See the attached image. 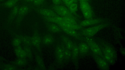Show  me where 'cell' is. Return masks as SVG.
<instances>
[{"mask_svg":"<svg viewBox=\"0 0 125 70\" xmlns=\"http://www.w3.org/2000/svg\"><path fill=\"white\" fill-rule=\"evenodd\" d=\"M91 38L98 44L102 54H105L109 55L117 61L118 56L117 52L112 45L100 37H93Z\"/></svg>","mask_w":125,"mask_h":70,"instance_id":"1","label":"cell"},{"mask_svg":"<svg viewBox=\"0 0 125 70\" xmlns=\"http://www.w3.org/2000/svg\"><path fill=\"white\" fill-rule=\"evenodd\" d=\"M110 24V21H108L92 27L84 28L78 31L83 37L91 38L100 30L109 26Z\"/></svg>","mask_w":125,"mask_h":70,"instance_id":"2","label":"cell"},{"mask_svg":"<svg viewBox=\"0 0 125 70\" xmlns=\"http://www.w3.org/2000/svg\"><path fill=\"white\" fill-rule=\"evenodd\" d=\"M77 41L79 59L91 56L92 51L85 40Z\"/></svg>","mask_w":125,"mask_h":70,"instance_id":"3","label":"cell"},{"mask_svg":"<svg viewBox=\"0 0 125 70\" xmlns=\"http://www.w3.org/2000/svg\"><path fill=\"white\" fill-rule=\"evenodd\" d=\"M108 21L107 19L102 18H93L84 20L79 22V24L81 26L85 27L98 25Z\"/></svg>","mask_w":125,"mask_h":70,"instance_id":"4","label":"cell"},{"mask_svg":"<svg viewBox=\"0 0 125 70\" xmlns=\"http://www.w3.org/2000/svg\"><path fill=\"white\" fill-rule=\"evenodd\" d=\"M84 38L92 52L103 58L102 52L98 44L91 38L84 37Z\"/></svg>","mask_w":125,"mask_h":70,"instance_id":"5","label":"cell"},{"mask_svg":"<svg viewBox=\"0 0 125 70\" xmlns=\"http://www.w3.org/2000/svg\"><path fill=\"white\" fill-rule=\"evenodd\" d=\"M53 10L59 16L61 17H75L67 8L60 5H54L52 7Z\"/></svg>","mask_w":125,"mask_h":70,"instance_id":"6","label":"cell"},{"mask_svg":"<svg viewBox=\"0 0 125 70\" xmlns=\"http://www.w3.org/2000/svg\"><path fill=\"white\" fill-rule=\"evenodd\" d=\"M91 56L100 69L103 70H108L110 69V64L103 58L94 54L92 52Z\"/></svg>","mask_w":125,"mask_h":70,"instance_id":"7","label":"cell"},{"mask_svg":"<svg viewBox=\"0 0 125 70\" xmlns=\"http://www.w3.org/2000/svg\"><path fill=\"white\" fill-rule=\"evenodd\" d=\"M32 44L36 48L38 52L42 54V50L41 48V38L37 28L35 27L34 31L33 36L30 37Z\"/></svg>","mask_w":125,"mask_h":70,"instance_id":"8","label":"cell"},{"mask_svg":"<svg viewBox=\"0 0 125 70\" xmlns=\"http://www.w3.org/2000/svg\"><path fill=\"white\" fill-rule=\"evenodd\" d=\"M73 45L71 51V60L75 66L78 68L79 67V53L77 41L74 39Z\"/></svg>","mask_w":125,"mask_h":70,"instance_id":"9","label":"cell"},{"mask_svg":"<svg viewBox=\"0 0 125 70\" xmlns=\"http://www.w3.org/2000/svg\"><path fill=\"white\" fill-rule=\"evenodd\" d=\"M59 26L62 31L73 37L76 40L79 41L84 40V37L81 35L78 31L61 26Z\"/></svg>","mask_w":125,"mask_h":70,"instance_id":"10","label":"cell"},{"mask_svg":"<svg viewBox=\"0 0 125 70\" xmlns=\"http://www.w3.org/2000/svg\"><path fill=\"white\" fill-rule=\"evenodd\" d=\"M55 52L57 62L59 66H62L64 61V55L61 44H58L56 47Z\"/></svg>","mask_w":125,"mask_h":70,"instance_id":"11","label":"cell"},{"mask_svg":"<svg viewBox=\"0 0 125 70\" xmlns=\"http://www.w3.org/2000/svg\"><path fill=\"white\" fill-rule=\"evenodd\" d=\"M28 7L26 6H23L19 8L15 21V23L16 26H18L19 25L23 17L28 12Z\"/></svg>","mask_w":125,"mask_h":70,"instance_id":"12","label":"cell"},{"mask_svg":"<svg viewBox=\"0 0 125 70\" xmlns=\"http://www.w3.org/2000/svg\"><path fill=\"white\" fill-rule=\"evenodd\" d=\"M58 26L79 31L85 28L81 26L78 23H72L65 22H59L57 24Z\"/></svg>","mask_w":125,"mask_h":70,"instance_id":"13","label":"cell"},{"mask_svg":"<svg viewBox=\"0 0 125 70\" xmlns=\"http://www.w3.org/2000/svg\"><path fill=\"white\" fill-rule=\"evenodd\" d=\"M13 36L18 37L19 38L21 41L22 43L23 44L31 47L32 44L31 42L30 37L27 35L18 34H14L13 35Z\"/></svg>","mask_w":125,"mask_h":70,"instance_id":"14","label":"cell"},{"mask_svg":"<svg viewBox=\"0 0 125 70\" xmlns=\"http://www.w3.org/2000/svg\"><path fill=\"white\" fill-rule=\"evenodd\" d=\"M35 57L36 62L40 70H45L46 68L42 55L38 52H35Z\"/></svg>","mask_w":125,"mask_h":70,"instance_id":"15","label":"cell"},{"mask_svg":"<svg viewBox=\"0 0 125 70\" xmlns=\"http://www.w3.org/2000/svg\"><path fill=\"white\" fill-rule=\"evenodd\" d=\"M38 12L43 16L53 17L59 16L53 10L47 9H41L38 10Z\"/></svg>","mask_w":125,"mask_h":70,"instance_id":"16","label":"cell"},{"mask_svg":"<svg viewBox=\"0 0 125 70\" xmlns=\"http://www.w3.org/2000/svg\"><path fill=\"white\" fill-rule=\"evenodd\" d=\"M19 7L18 5H15L11 11L7 19V22L8 23L11 22L16 17L17 15Z\"/></svg>","mask_w":125,"mask_h":70,"instance_id":"17","label":"cell"},{"mask_svg":"<svg viewBox=\"0 0 125 70\" xmlns=\"http://www.w3.org/2000/svg\"><path fill=\"white\" fill-rule=\"evenodd\" d=\"M64 55V61L68 62L71 59V51L67 49L63 44H61Z\"/></svg>","mask_w":125,"mask_h":70,"instance_id":"18","label":"cell"},{"mask_svg":"<svg viewBox=\"0 0 125 70\" xmlns=\"http://www.w3.org/2000/svg\"><path fill=\"white\" fill-rule=\"evenodd\" d=\"M14 51L18 58H26L27 57L25 51L21 46L14 48Z\"/></svg>","mask_w":125,"mask_h":70,"instance_id":"19","label":"cell"},{"mask_svg":"<svg viewBox=\"0 0 125 70\" xmlns=\"http://www.w3.org/2000/svg\"><path fill=\"white\" fill-rule=\"evenodd\" d=\"M10 63L18 67L24 66L28 63V61L26 58H17Z\"/></svg>","mask_w":125,"mask_h":70,"instance_id":"20","label":"cell"},{"mask_svg":"<svg viewBox=\"0 0 125 70\" xmlns=\"http://www.w3.org/2000/svg\"><path fill=\"white\" fill-rule=\"evenodd\" d=\"M19 67H18L10 63H0V69L3 70H14L20 69Z\"/></svg>","mask_w":125,"mask_h":70,"instance_id":"21","label":"cell"},{"mask_svg":"<svg viewBox=\"0 0 125 70\" xmlns=\"http://www.w3.org/2000/svg\"><path fill=\"white\" fill-rule=\"evenodd\" d=\"M54 41V38L52 35L48 34L43 37L42 39V42L45 45H49L53 43Z\"/></svg>","mask_w":125,"mask_h":70,"instance_id":"22","label":"cell"},{"mask_svg":"<svg viewBox=\"0 0 125 70\" xmlns=\"http://www.w3.org/2000/svg\"><path fill=\"white\" fill-rule=\"evenodd\" d=\"M47 27L49 30L51 32L54 33L61 32L62 30L59 26L55 24H47Z\"/></svg>","mask_w":125,"mask_h":70,"instance_id":"23","label":"cell"},{"mask_svg":"<svg viewBox=\"0 0 125 70\" xmlns=\"http://www.w3.org/2000/svg\"><path fill=\"white\" fill-rule=\"evenodd\" d=\"M80 9L81 12L92 9L90 4L87 1H79Z\"/></svg>","mask_w":125,"mask_h":70,"instance_id":"24","label":"cell"},{"mask_svg":"<svg viewBox=\"0 0 125 70\" xmlns=\"http://www.w3.org/2000/svg\"><path fill=\"white\" fill-rule=\"evenodd\" d=\"M22 48L26 53L27 57L30 61H32L33 56L31 47L24 44Z\"/></svg>","mask_w":125,"mask_h":70,"instance_id":"25","label":"cell"},{"mask_svg":"<svg viewBox=\"0 0 125 70\" xmlns=\"http://www.w3.org/2000/svg\"><path fill=\"white\" fill-rule=\"evenodd\" d=\"M70 11L74 16L77 17L76 12L78 10L77 3H74L70 5L68 8Z\"/></svg>","mask_w":125,"mask_h":70,"instance_id":"26","label":"cell"},{"mask_svg":"<svg viewBox=\"0 0 125 70\" xmlns=\"http://www.w3.org/2000/svg\"><path fill=\"white\" fill-rule=\"evenodd\" d=\"M82 12L85 19L94 18V14L92 9L83 11Z\"/></svg>","mask_w":125,"mask_h":70,"instance_id":"27","label":"cell"},{"mask_svg":"<svg viewBox=\"0 0 125 70\" xmlns=\"http://www.w3.org/2000/svg\"><path fill=\"white\" fill-rule=\"evenodd\" d=\"M20 0H9L5 2L3 5L8 8H10L15 6L16 3Z\"/></svg>","mask_w":125,"mask_h":70,"instance_id":"28","label":"cell"},{"mask_svg":"<svg viewBox=\"0 0 125 70\" xmlns=\"http://www.w3.org/2000/svg\"><path fill=\"white\" fill-rule=\"evenodd\" d=\"M13 37L11 42L12 45L15 48L21 46L22 42L20 39L18 37Z\"/></svg>","mask_w":125,"mask_h":70,"instance_id":"29","label":"cell"},{"mask_svg":"<svg viewBox=\"0 0 125 70\" xmlns=\"http://www.w3.org/2000/svg\"><path fill=\"white\" fill-rule=\"evenodd\" d=\"M114 29V31L116 34L117 39L119 41H120L123 39L122 35L121 33V31L119 29L115 27Z\"/></svg>","mask_w":125,"mask_h":70,"instance_id":"30","label":"cell"},{"mask_svg":"<svg viewBox=\"0 0 125 70\" xmlns=\"http://www.w3.org/2000/svg\"><path fill=\"white\" fill-rule=\"evenodd\" d=\"M65 44L66 47L71 51L73 46V41L70 39Z\"/></svg>","mask_w":125,"mask_h":70,"instance_id":"31","label":"cell"},{"mask_svg":"<svg viewBox=\"0 0 125 70\" xmlns=\"http://www.w3.org/2000/svg\"><path fill=\"white\" fill-rule=\"evenodd\" d=\"M78 0H66L63 2L65 5L68 8L72 4L74 3H77Z\"/></svg>","mask_w":125,"mask_h":70,"instance_id":"32","label":"cell"},{"mask_svg":"<svg viewBox=\"0 0 125 70\" xmlns=\"http://www.w3.org/2000/svg\"><path fill=\"white\" fill-rule=\"evenodd\" d=\"M61 38L64 44L71 39L68 37L64 35H61Z\"/></svg>","mask_w":125,"mask_h":70,"instance_id":"33","label":"cell"},{"mask_svg":"<svg viewBox=\"0 0 125 70\" xmlns=\"http://www.w3.org/2000/svg\"><path fill=\"white\" fill-rule=\"evenodd\" d=\"M45 0H34L33 1L34 4L35 6H39L42 4Z\"/></svg>","mask_w":125,"mask_h":70,"instance_id":"34","label":"cell"},{"mask_svg":"<svg viewBox=\"0 0 125 70\" xmlns=\"http://www.w3.org/2000/svg\"><path fill=\"white\" fill-rule=\"evenodd\" d=\"M54 5H60L62 3V0H52Z\"/></svg>","mask_w":125,"mask_h":70,"instance_id":"35","label":"cell"},{"mask_svg":"<svg viewBox=\"0 0 125 70\" xmlns=\"http://www.w3.org/2000/svg\"><path fill=\"white\" fill-rule=\"evenodd\" d=\"M120 51L121 54L123 56H124L125 55V48L122 47H121L120 48Z\"/></svg>","mask_w":125,"mask_h":70,"instance_id":"36","label":"cell"},{"mask_svg":"<svg viewBox=\"0 0 125 70\" xmlns=\"http://www.w3.org/2000/svg\"><path fill=\"white\" fill-rule=\"evenodd\" d=\"M6 59L4 57L0 55V61H6Z\"/></svg>","mask_w":125,"mask_h":70,"instance_id":"37","label":"cell"},{"mask_svg":"<svg viewBox=\"0 0 125 70\" xmlns=\"http://www.w3.org/2000/svg\"><path fill=\"white\" fill-rule=\"evenodd\" d=\"M24 1H26V2H32V1H33L34 0H24Z\"/></svg>","mask_w":125,"mask_h":70,"instance_id":"38","label":"cell"},{"mask_svg":"<svg viewBox=\"0 0 125 70\" xmlns=\"http://www.w3.org/2000/svg\"><path fill=\"white\" fill-rule=\"evenodd\" d=\"M79 1H87L89 0H78Z\"/></svg>","mask_w":125,"mask_h":70,"instance_id":"39","label":"cell"},{"mask_svg":"<svg viewBox=\"0 0 125 70\" xmlns=\"http://www.w3.org/2000/svg\"><path fill=\"white\" fill-rule=\"evenodd\" d=\"M2 0H0V1Z\"/></svg>","mask_w":125,"mask_h":70,"instance_id":"40","label":"cell"}]
</instances>
